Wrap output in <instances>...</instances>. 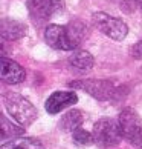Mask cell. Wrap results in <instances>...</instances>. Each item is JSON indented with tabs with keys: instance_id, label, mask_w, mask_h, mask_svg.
Listing matches in <instances>:
<instances>
[{
	"instance_id": "cell-17",
	"label": "cell",
	"mask_w": 142,
	"mask_h": 149,
	"mask_svg": "<svg viewBox=\"0 0 142 149\" xmlns=\"http://www.w3.org/2000/svg\"><path fill=\"white\" fill-rule=\"evenodd\" d=\"M127 141H128L132 146H134L136 149H142V128L136 132V134H133Z\"/></svg>"
},
{
	"instance_id": "cell-11",
	"label": "cell",
	"mask_w": 142,
	"mask_h": 149,
	"mask_svg": "<svg viewBox=\"0 0 142 149\" xmlns=\"http://www.w3.org/2000/svg\"><path fill=\"white\" fill-rule=\"evenodd\" d=\"M26 34V26L17 20H2V37L3 40H19Z\"/></svg>"
},
{
	"instance_id": "cell-10",
	"label": "cell",
	"mask_w": 142,
	"mask_h": 149,
	"mask_svg": "<svg viewBox=\"0 0 142 149\" xmlns=\"http://www.w3.org/2000/svg\"><path fill=\"white\" fill-rule=\"evenodd\" d=\"M45 40L54 49H63L67 51L66 37H64V26L60 25H49L45 31Z\"/></svg>"
},
{
	"instance_id": "cell-16",
	"label": "cell",
	"mask_w": 142,
	"mask_h": 149,
	"mask_svg": "<svg viewBox=\"0 0 142 149\" xmlns=\"http://www.w3.org/2000/svg\"><path fill=\"white\" fill-rule=\"evenodd\" d=\"M72 139H73V141L78 146H86V145H90V143H95L93 141V134L87 132L83 128H80V129H76L75 132H72Z\"/></svg>"
},
{
	"instance_id": "cell-6",
	"label": "cell",
	"mask_w": 142,
	"mask_h": 149,
	"mask_svg": "<svg viewBox=\"0 0 142 149\" xmlns=\"http://www.w3.org/2000/svg\"><path fill=\"white\" fill-rule=\"evenodd\" d=\"M78 102V97H76L75 92L70 91H57L49 95V98L45 103V108L47 114H58L61 112L63 109L70 108Z\"/></svg>"
},
{
	"instance_id": "cell-19",
	"label": "cell",
	"mask_w": 142,
	"mask_h": 149,
	"mask_svg": "<svg viewBox=\"0 0 142 149\" xmlns=\"http://www.w3.org/2000/svg\"><path fill=\"white\" fill-rule=\"evenodd\" d=\"M128 2L132 3V5H134L136 8H139V9L142 11V0H128Z\"/></svg>"
},
{
	"instance_id": "cell-5",
	"label": "cell",
	"mask_w": 142,
	"mask_h": 149,
	"mask_svg": "<svg viewBox=\"0 0 142 149\" xmlns=\"http://www.w3.org/2000/svg\"><path fill=\"white\" fill-rule=\"evenodd\" d=\"M64 6L63 0H28L29 15L35 23H43L61 11Z\"/></svg>"
},
{
	"instance_id": "cell-14",
	"label": "cell",
	"mask_w": 142,
	"mask_h": 149,
	"mask_svg": "<svg viewBox=\"0 0 142 149\" xmlns=\"http://www.w3.org/2000/svg\"><path fill=\"white\" fill-rule=\"evenodd\" d=\"M83 112L78 111V109H72V111H69L67 114L63 115L61 118V129L67 131V132H75L76 129L81 128V125H83Z\"/></svg>"
},
{
	"instance_id": "cell-12",
	"label": "cell",
	"mask_w": 142,
	"mask_h": 149,
	"mask_svg": "<svg viewBox=\"0 0 142 149\" xmlns=\"http://www.w3.org/2000/svg\"><path fill=\"white\" fill-rule=\"evenodd\" d=\"M93 63H95L93 56L89 51H84V49H75L69 57V65L75 69H80V71L90 69L93 66Z\"/></svg>"
},
{
	"instance_id": "cell-2",
	"label": "cell",
	"mask_w": 142,
	"mask_h": 149,
	"mask_svg": "<svg viewBox=\"0 0 142 149\" xmlns=\"http://www.w3.org/2000/svg\"><path fill=\"white\" fill-rule=\"evenodd\" d=\"M92 134H93V141L101 148L116 146L124 139L119 121L107 117L96 121L93 125V132Z\"/></svg>"
},
{
	"instance_id": "cell-15",
	"label": "cell",
	"mask_w": 142,
	"mask_h": 149,
	"mask_svg": "<svg viewBox=\"0 0 142 149\" xmlns=\"http://www.w3.org/2000/svg\"><path fill=\"white\" fill-rule=\"evenodd\" d=\"M23 126H15L12 125L8 118H5L2 117V139L3 140H6V139H11V140H14V139H19V137L23 134Z\"/></svg>"
},
{
	"instance_id": "cell-9",
	"label": "cell",
	"mask_w": 142,
	"mask_h": 149,
	"mask_svg": "<svg viewBox=\"0 0 142 149\" xmlns=\"http://www.w3.org/2000/svg\"><path fill=\"white\" fill-rule=\"evenodd\" d=\"M64 37H66L67 51H73L81 45L86 37V25L81 20H72L64 26Z\"/></svg>"
},
{
	"instance_id": "cell-13",
	"label": "cell",
	"mask_w": 142,
	"mask_h": 149,
	"mask_svg": "<svg viewBox=\"0 0 142 149\" xmlns=\"http://www.w3.org/2000/svg\"><path fill=\"white\" fill-rule=\"evenodd\" d=\"M2 149H45L43 143L32 137H19L9 140L2 146Z\"/></svg>"
},
{
	"instance_id": "cell-7",
	"label": "cell",
	"mask_w": 142,
	"mask_h": 149,
	"mask_svg": "<svg viewBox=\"0 0 142 149\" xmlns=\"http://www.w3.org/2000/svg\"><path fill=\"white\" fill-rule=\"evenodd\" d=\"M2 69H0V79H2L5 83L8 85H17L25 81L26 79V72L21 66L14 62V60H9L6 57H2Z\"/></svg>"
},
{
	"instance_id": "cell-3",
	"label": "cell",
	"mask_w": 142,
	"mask_h": 149,
	"mask_svg": "<svg viewBox=\"0 0 142 149\" xmlns=\"http://www.w3.org/2000/svg\"><path fill=\"white\" fill-rule=\"evenodd\" d=\"M70 88L83 89L84 92L90 94L96 100H112L113 97L119 95V89L115 86L110 80H96V79H87L80 81L69 83Z\"/></svg>"
},
{
	"instance_id": "cell-18",
	"label": "cell",
	"mask_w": 142,
	"mask_h": 149,
	"mask_svg": "<svg viewBox=\"0 0 142 149\" xmlns=\"http://www.w3.org/2000/svg\"><path fill=\"white\" fill-rule=\"evenodd\" d=\"M132 56L136 58H142V40L138 42L136 45L132 48Z\"/></svg>"
},
{
	"instance_id": "cell-1",
	"label": "cell",
	"mask_w": 142,
	"mask_h": 149,
	"mask_svg": "<svg viewBox=\"0 0 142 149\" xmlns=\"http://www.w3.org/2000/svg\"><path fill=\"white\" fill-rule=\"evenodd\" d=\"M3 103L6 106L9 115L12 117L19 125H21L23 128L29 126L34 123V120L37 118V109L28 98H25L23 95H20L17 92H8L5 94Z\"/></svg>"
},
{
	"instance_id": "cell-4",
	"label": "cell",
	"mask_w": 142,
	"mask_h": 149,
	"mask_svg": "<svg viewBox=\"0 0 142 149\" xmlns=\"http://www.w3.org/2000/svg\"><path fill=\"white\" fill-rule=\"evenodd\" d=\"M92 22L98 28V31H101L104 36L116 42L124 40L128 32L125 22H122L118 17H113V15H108L106 13H95L92 15Z\"/></svg>"
},
{
	"instance_id": "cell-8",
	"label": "cell",
	"mask_w": 142,
	"mask_h": 149,
	"mask_svg": "<svg viewBox=\"0 0 142 149\" xmlns=\"http://www.w3.org/2000/svg\"><path fill=\"white\" fill-rule=\"evenodd\" d=\"M118 121H119V126H121V131H122V137L125 140H128L133 134H136L142 128V123H141L138 112L132 108H125L119 114Z\"/></svg>"
}]
</instances>
